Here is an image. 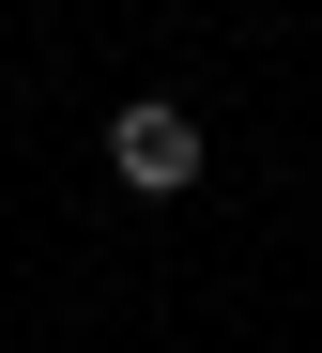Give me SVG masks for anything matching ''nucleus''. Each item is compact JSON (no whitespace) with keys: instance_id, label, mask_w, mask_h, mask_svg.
<instances>
[{"instance_id":"obj_1","label":"nucleus","mask_w":322,"mask_h":353,"mask_svg":"<svg viewBox=\"0 0 322 353\" xmlns=\"http://www.w3.org/2000/svg\"><path fill=\"white\" fill-rule=\"evenodd\" d=\"M108 169H123V185H139V200H184V185H200V123H184V108H108Z\"/></svg>"}]
</instances>
